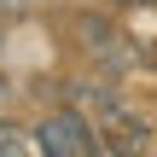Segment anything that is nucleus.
Returning a JSON list of instances; mask_svg holds the SVG:
<instances>
[{
	"label": "nucleus",
	"mask_w": 157,
	"mask_h": 157,
	"mask_svg": "<svg viewBox=\"0 0 157 157\" xmlns=\"http://www.w3.org/2000/svg\"><path fill=\"white\" fill-rule=\"evenodd\" d=\"M23 6H29V0H0V12H23Z\"/></svg>",
	"instance_id": "20e7f679"
},
{
	"label": "nucleus",
	"mask_w": 157,
	"mask_h": 157,
	"mask_svg": "<svg viewBox=\"0 0 157 157\" xmlns=\"http://www.w3.org/2000/svg\"><path fill=\"white\" fill-rule=\"evenodd\" d=\"M6 151H35V140H29L23 128H0V157Z\"/></svg>",
	"instance_id": "7ed1b4c3"
},
{
	"label": "nucleus",
	"mask_w": 157,
	"mask_h": 157,
	"mask_svg": "<svg viewBox=\"0 0 157 157\" xmlns=\"http://www.w3.org/2000/svg\"><path fill=\"white\" fill-rule=\"evenodd\" d=\"M111 117V111H105ZM146 146V128L134 122V117H111V140H105V151H140Z\"/></svg>",
	"instance_id": "f03ea898"
},
{
	"label": "nucleus",
	"mask_w": 157,
	"mask_h": 157,
	"mask_svg": "<svg viewBox=\"0 0 157 157\" xmlns=\"http://www.w3.org/2000/svg\"><path fill=\"white\" fill-rule=\"evenodd\" d=\"M35 151H52V157H93L99 140H93V128H87L76 111H52V117L35 128Z\"/></svg>",
	"instance_id": "f257e3e1"
}]
</instances>
